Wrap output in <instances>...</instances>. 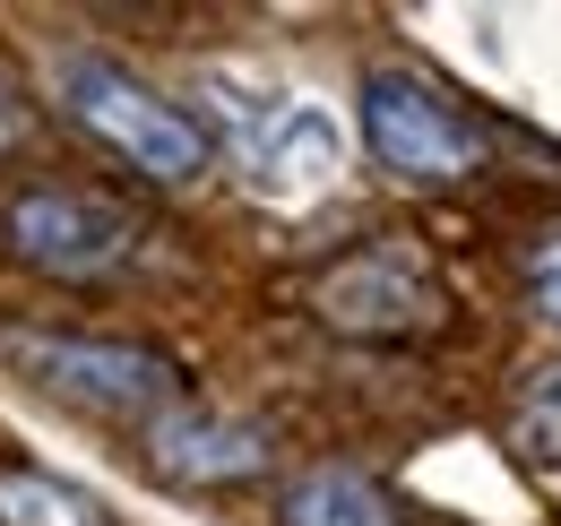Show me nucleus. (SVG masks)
<instances>
[{"mask_svg": "<svg viewBox=\"0 0 561 526\" xmlns=\"http://www.w3.org/2000/svg\"><path fill=\"white\" fill-rule=\"evenodd\" d=\"M277 526H407L398 492L371 483L363 466H311L294 492H285Z\"/></svg>", "mask_w": 561, "mask_h": 526, "instance_id": "obj_8", "label": "nucleus"}, {"mask_svg": "<svg viewBox=\"0 0 561 526\" xmlns=\"http://www.w3.org/2000/svg\"><path fill=\"white\" fill-rule=\"evenodd\" d=\"M311 320L337 336L398 345V336H432L449 320V285H440V267L423 260L415 233H371V242L337 251L311 276Z\"/></svg>", "mask_w": 561, "mask_h": 526, "instance_id": "obj_4", "label": "nucleus"}, {"mask_svg": "<svg viewBox=\"0 0 561 526\" xmlns=\"http://www.w3.org/2000/svg\"><path fill=\"white\" fill-rule=\"evenodd\" d=\"M147 458L173 483H251V474H268V432L225 414V405H191L182 397V405H164L147 423Z\"/></svg>", "mask_w": 561, "mask_h": 526, "instance_id": "obj_7", "label": "nucleus"}, {"mask_svg": "<svg viewBox=\"0 0 561 526\" xmlns=\"http://www.w3.org/2000/svg\"><path fill=\"white\" fill-rule=\"evenodd\" d=\"M527 311L561 336V233H545V242L527 251Z\"/></svg>", "mask_w": 561, "mask_h": 526, "instance_id": "obj_11", "label": "nucleus"}, {"mask_svg": "<svg viewBox=\"0 0 561 526\" xmlns=\"http://www.w3.org/2000/svg\"><path fill=\"white\" fill-rule=\"evenodd\" d=\"M510 441H518V458L561 466V363L527 371V389H518V405H510Z\"/></svg>", "mask_w": 561, "mask_h": 526, "instance_id": "obj_10", "label": "nucleus"}, {"mask_svg": "<svg viewBox=\"0 0 561 526\" xmlns=\"http://www.w3.org/2000/svg\"><path fill=\"white\" fill-rule=\"evenodd\" d=\"M0 233H9V251L26 267L70 276V285L122 276V267L139 260V216H130L122 198H104V191H61V182L18 191L0 207Z\"/></svg>", "mask_w": 561, "mask_h": 526, "instance_id": "obj_5", "label": "nucleus"}, {"mask_svg": "<svg viewBox=\"0 0 561 526\" xmlns=\"http://www.w3.org/2000/svg\"><path fill=\"white\" fill-rule=\"evenodd\" d=\"M363 147L407 191H458V182L484 173V156H492L484 122L467 104H449L415 69H371L363 78Z\"/></svg>", "mask_w": 561, "mask_h": 526, "instance_id": "obj_3", "label": "nucleus"}, {"mask_svg": "<svg viewBox=\"0 0 561 526\" xmlns=\"http://www.w3.org/2000/svg\"><path fill=\"white\" fill-rule=\"evenodd\" d=\"M0 526H113V510H104L95 492L61 483V474L0 466Z\"/></svg>", "mask_w": 561, "mask_h": 526, "instance_id": "obj_9", "label": "nucleus"}, {"mask_svg": "<svg viewBox=\"0 0 561 526\" xmlns=\"http://www.w3.org/2000/svg\"><path fill=\"white\" fill-rule=\"evenodd\" d=\"M61 113H70L113 164H130L139 182L182 191V182L208 173V130H199L173 95H156L139 69L104 61V53H70V61H61Z\"/></svg>", "mask_w": 561, "mask_h": 526, "instance_id": "obj_1", "label": "nucleus"}, {"mask_svg": "<svg viewBox=\"0 0 561 526\" xmlns=\"http://www.w3.org/2000/svg\"><path fill=\"white\" fill-rule=\"evenodd\" d=\"M233 164L251 173V191L302 198V191H329V173L346 164V138L320 104H294V95L251 104V113L233 104Z\"/></svg>", "mask_w": 561, "mask_h": 526, "instance_id": "obj_6", "label": "nucleus"}, {"mask_svg": "<svg viewBox=\"0 0 561 526\" xmlns=\"http://www.w3.org/2000/svg\"><path fill=\"white\" fill-rule=\"evenodd\" d=\"M0 363L78 414H104V423H156L164 405H182V363H164L156 345H122V336L0 329Z\"/></svg>", "mask_w": 561, "mask_h": 526, "instance_id": "obj_2", "label": "nucleus"}]
</instances>
